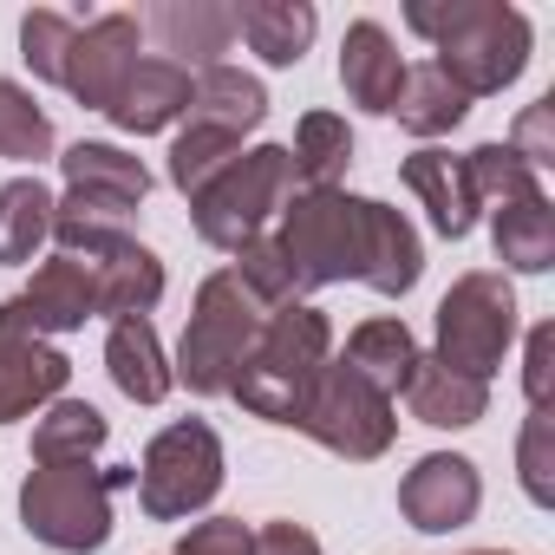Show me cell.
Wrapping results in <instances>:
<instances>
[{
  "label": "cell",
  "instance_id": "cell-1",
  "mask_svg": "<svg viewBox=\"0 0 555 555\" xmlns=\"http://www.w3.org/2000/svg\"><path fill=\"white\" fill-rule=\"evenodd\" d=\"M405 27L438 47V73L464 99H490L522 79L529 66V21L509 0H412Z\"/></svg>",
  "mask_w": 555,
  "mask_h": 555
},
{
  "label": "cell",
  "instance_id": "cell-2",
  "mask_svg": "<svg viewBox=\"0 0 555 555\" xmlns=\"http://www.w3.org/2000/svg\"><path fill=\"white\" fill-rule=\"evenodd\" d=\"M327 353H334V327H327L321 308H308V301L274 308L261 321V340L235 366L229 399L242 412L268 418V425H301V412L314 399V379L327 373Z\"/></svg>",
  "mask_w": 555,
  "mask_h": 555
},
{
  "label": "cell",
  "instance_id": "cell-3",
  "mask_svg": "<svg viewBox=\"0 0 555 555\" xmlns=\"http://www.w3.org/2000/svg\"><path fill=\"white\" fill-rule=\"evenodd\" d=\"M125 483H138V470H99L92 457L40 464L21 483V522L60 555H92L112 542V490Z\"/></svg>",
  "mask_w": 555,
  "mask_h": 555
},
{
  "label": "cell",
  "instance_id": "cell-4",
  "mask_svg": "<svg viewBox=\"0 0 555 555\" xmlns=\"http://www.w3.org/2000/svg\"><path fill=\"white\" fill-rule=\"evenodd\" d=\"M261 321H268V308L235 282L229 268H216L209 282L196 288V308H190V327H183V347H177L170 379H183L196 399L229 392L235 366H242L248 347L261 340Z\"/></svg>",
  "mask_w": 555,
  "mask_h": 555
},
{
  "label": "cell",
  "instance_id": "cell-5",
  "mask_svg": "<svg viewBox=\"0 0 555 555\" xmlns=\"http://www.w3.org/2000/svg\"><path fill=\"white\" fill-rule=\"evenodd\" d=\"M295 196V157L288 144H261V151H242L222 177H209L196 196H190V222L209 248H242L261 235L268 216H282V203Z\"/></svg>",
  "mask_w": 555,
  "mask_h": 555
},
{
  "label": "cell",
  "instance_id": "cell-6",
  "mask_svg": "<svg viewBox=\"0 0 555 555\" xmlns=\"http://www.w3.org/2000/svg\"><path fill=\"white\" fill-rule=\"evenodd\" d=\"M282 255L295 261L301 288L327 282H360V255H366V196L347 190H295L282 203Z\"/></svg>",
  "mask_w": 555,
  "mask_h": 555
},
{
  "label": "cell",
  "instance_id": "cell-7",
  "mask_svg": "<svg viewBox=\"0 0 555 555\" xmlns=\"http://www.w3.org/2000/svg\"><path fill=\"white\" fill-rule=\"evenodd\" d=\"M509 340H516V288L503 282V274H490V268L457 274L451 295L438 301V353L431 360H444L451 373L490 386V373L503 366Z\"/></svg>",
  "mask_w": 555,
  "mask_h": 555
},
{
  "label": "cell",
  "instance_id": "cell-8",
  "mask_svg": "<svg viewBox=\"0 0 555 555\" xmlns=\"http://www.w3.org/2000/svg\"><path fill=\"white\" fill-rule=\"evenodd\" d=\"M216 490H222V438L203 418H177L144 444L138 503L151 522H177V516L216 503Z\"/></svg>",
  "mask_w": 555,
  "mask_h": 555
},
{
  "label": "cell",
  "instance_id": "cell-9",
  "mask_svg": "<svg viewBox=\"0 0 555 555\" xmlns=\"http://www.w3.org/2000/svg\"><path fill=\"white\" fill-rule=\"evenodd\" d=\"M301 431H308L314 444H327L334 457H347V464H373V457L392 451L399 418H392V399H386L379 386H366L347 360H340V366L327 360V373L314 379V399H308V412H301Z\"/></svg>",
  "mask_w": 555,
  "mask_h": 555
},
{
  "label": "cell",
  "instance_id": "cell-10",
  "mask_svg": "<svg viewBox=\"0 0 555 555\" xmlns=\"http://www.w3.org/2000/svg\"><path fill=\"white\" fill-rule=\"evenodd\" d=\"M66 379H73V360L27 327L21 301H0V425L27 418L34 405H53Z\"/></svg>",
  "mask_w": 555,
  "mask_h": 555
},
{
  "label": "cell",
  "instance_id": "cell-11",
  "mask_svg": "<svg viewBox=\"0 0 555 555\" xmlns=\"http://www.w3.org/2000/svg\"><path fill=\"white\" fill-rule=\"evenodd\" d=\"M138 47H144V21H138V14H105V21L79 27V40H73V53H66V79H60V86H66L79 105L112 112V105H118V92H125V79L138 73Z\"/></svg>",
  "mask_w": 555,
  "mask_h": 555
},
{
  "label": "cell",
  "instance_id": "cell-12",
  "mask_svg": "<svg viewBox=\"0 0 555 555\" xmlns=\"http://www.w3.org/2000/svg\"><path fill=\"white\" fill-rule=\"evenodd\" d=\"M477 503H483V477H477V464L457 457V451L418 457V464L405 470V483H399V509H405V522L425 529V535L464 529V522L477 516Z\"/></svg>",
  "mask_w": 555,
  "mask_h": 555
},
{
  "label": "cell",
  "instance_id": "cell-13",
  "mask_svg": "<svg viewBox=\"0 0 555 555\" xmlns=\"http://www.w3.org/2000/svg\"><path fill=\"white\" fill-rule=\"evenodd\" d=\"M14 301H21V314H27L34 334H73V327H86V321L99 314L92 268H86L79 255H53V261H40V268H34V282H27Z\"/></svg>",
  "mask_w": 555,
  "mask_h": 555
},
{
  "label": "cell",
  "instance_id": "cell-14",
  "mask_svg": "<svg viewBox=\"0 0 555 555\" xmlns=\"http://www.w3.org/2000/svg\"><path fill=\"white\" fill-rule=\"evenodd\" d=\"M92 295H99V314L112 321H151V308L164 301V261L125 235L105 255H92Z\"/></svg>",
  "mask_w": 555,
  "mask_h": 555
},
{
  "label": "cell",
  "instance_id": "cell-15",
  "mask_svg": "<svg viewBox=\"0 0 555 555\" xmlns=\"http://www.w3.org/2000/svg\"><path fill=\"white\" fill-rule=\"evenodd\" d=\"M399 79H405V60L392 47V34L379 21H353L347 40H340V86L360 112H379L392 118V99H399Z\"/></svg>",
  "mask_w": 555,
  "mask_h": 555
},
{
  "label": "cell",
  "instance_id": "cell-16",
  "mask_svg": "<svg viewBox=\"0 0 555 555\" xmlns=\"http://www.w3.org/2000/svg\"><path fill=\"white\" fill-rule=\"evenodd\" d=\"M190 92H196L190 66H177V60H138V73L125 79V92H118V105L105 118L118 131H131V138H151V131H164V125H177L190 112Z\"/></svg>",
  "mask_w": 555,
  "mask_h": 555
},
{
  "label": "cell",
  "instance_id": "cell-17",
  "mask_svg": "<svg viewBox=\"0 0 555 555\" xmlns=\"http://www.w3.org/2000/svg\"><path fill=\"white\" fill-rule=\"evenodd\" d=\"M405 190H418V203L431 209V229L444 242H464L477 229V196H470V177H464V157L451 151H412L399 164Z\"/></svg>",
  "mask_w": 555,
  "mask_h": 555
},
{
  "label": "cell",
  "instance_id": "cell-18",
  "mask_svg": "<svg viewBox=\"0 0 555 555\" xmlns=\"http://www.w3.org/2000/svg\"><path fill=\"white\" fill-rule=\"evenodd\" d=\"M144 27L164 40V53H177V66L190 60L209 73V66H222V53L235 40V8H222V0H164Z\"/></svg>",
  "mask_w": 555,
  "mask_h": 555
},
{
  "label": "cell",
  "instance_id": "cell-19",
  "mask_svg": "<svg viewBox=\"0 0 555 555\" xmlns=\"http://www.w3.org/2000/svg\"><path fill=\"white\" fill-rule=\"evenodd\" d=\"M418 274H425L418 229H412L399 209H386V203L366 196V255H360V282H366L373 295H405V288H418Z\"/></svg>",
  "mask_w": 555,
  "mask_h": 555
},
{
  "label": "cell",
  "instance_id": "cell-20",
  "mask_svg": "<svg viewBox=\"0 0 555 555\" xmlns=\"http://www.w3.org/2000/svg\"><path fill=\"white\" fill-rule=\"evenodd\" d=\"M405 405H412L418 425L464 431V425H477V418L490 412V386H483V379H464V373H451L444 360H425V353H418V366H412V379H405Z\"/></svg>",
  "mask_w": 555,
  "mask_h": 555
},
{
  "label": "cell",
  "instance_id": "cell-21",
  "mask_svg": "<svg viewBox=\"0 0 555 555\" xmlns=\"http://www.w3.org/2000/svg\"><path fill=\"white\" fill-rule=\"evenodd\" d=\"M321 14L308 0H242L235 8V34L268 60V66H301V53L314 47Z\"/></svg>",
  "mask_w": 555,
  "mask_h": 555
},
{
  "label": "cell",
  "instance_id": "cell-22",
  "mask_svg": "<svg viewBox=\"0 0 555 555\" xmlns=\"http://www.w3.org/2000/svg\"><path fill=\"white\" fill-rule=\"evenodd\" d=\"M261 118H268V92H261L255 73H242V66H209V73H196L190 125H209V131L242 138V131H255Z\"/></svg>",
  "mask_w": 555,
  "mask_h": 555
},
{
  "label": "cell",
  "instance_id": "cell-23",
  "mask_svg": "<svg viewBox=\"0 0 555 555\" xmlns=\"http://www.w3.org/2000/svg\"><path fill=\"white\" fill-rule=\"evenodd\" d=\"M490 242H496V261L516 268V274H548L555 268V203L535 190L522 203H503L496 222H490Z\"/></svg>",
  "mask_w": 555,
  "mask_h": 555
},
{
  "label": "cell",
  "instance_id": "cell-24",
  "mask_svg": "<svg viewBox=\"0 0 555 555\" xmlns=\"http://www.w3.org/2000/svg\"><path fill=\"white\" fill-rule=\"evenodd\" d=\"M105 366H112V386L138 405H157L177 379L164 366V347H157V327L151 321H112V340H105Z\"/></svg>",
  "mask_w": 555,
  "mask_h": 555
},
{
  "label": "cell",
  "instance_id": "cell-25",
  "mask_svg": "<svg viewBox=\"0 0 555 555\" xmlns=\"http://www.w3.org/2000/svg\"><path fill=\"white\" fill-rule=\"evenodd\" d=\"M60 170H66V190H92V196L125 203V209H138V203L151 196L144 157H131V151H118V144H86V138H79V144L60 157Z\"/></svg>",
  "mask_w": 555,
  "mask_h": 555
},
{
  "label": "cell",
  "instance_id": "cell-26",
  "mask_svg": "<svg viewBox=\"0 0 555 555\" xmlns=\"http://www.w3.org/2000/svg\"><path fill=\"white\" fill-rule=\"evenodd\" d=\"M347 366H353L366 386H379L386 399H399L405 379H412V366H418V340H412L405 321H360V327L347 334Z\"/></svg>",
  "mask_w": 555,
  "mask_h": 555
},
{
  "label": "cell",
  "instance_id": "cell-27",
  "mask_svg": "<svg viewBox=\"0 0 555 555\" xmlns=\"http://www.w3.org/2000/svg\"><path fill=\"white\" fill-rule=\"evenodd\" d=\"M125 222H131V209L112 203V196H92V190H66L53 203V242H60V255H86L92 261L112 242H125Z\"/></svg>",
  "mask_w": 555,
  "mask_h": 555
},
{
  "label": "cell",
  "instance_id": "cell-28",
  "mask_svg": "<svg viewBox=\"0 0 555 555\" xmlns=\"http://www.w3.org/2000/svg\"><path fill=\"white\" fill-rule=\"evenodd\" d=\"M53 242V190L40 177H14L0 190V261L21 268Z\"/></svg>",
  "mask_w": 555,
  "mask_h": 555
},
{
  "label": "cell",
  "instance_id": "cell-29",
  "mask_svg": "<svg viewBox=\"0 0 555 555\" xmlns=\"http://www.w3.org/2000/svg\"><path fill=\"white\" fill-rule=\"evenodd\" d=\"M470 112V99L438 73V66H405L399 79V99H392V118L412 131V138H438V131H457Z\"/></svg>",
  "mask_w": 555,
  "mask_h": 555
},
{
  "label": "cell",
  "instance_id": "cell-30",
  "mask_svg": "<svg viewBox=\"0 0 555 555\" xmlns=\"http://www.w3.org/2000/svg\"><path fill=\"white\" fill-rule=\"evenodd\" d=\"M288 157H295V177H301L308 190H340V177H347V164H353V131H347V118L308 112V118L295 125Z\"/></svg>",
  "mask_w": 555,
  "mask_h": 555
},
{
  "label": "cell",
  "instance_id": "cell-31",
  "mask_svg": "<svg viewBox=\"0 0 555 555\" xmlns=\"http://www.w3.org/2000/svg\"><path fill=\"white\" fill-rule=\"evenodd\" d=\"M105 444V418L86 399H53L47 418L34 425V464H79Z\"/></svg>",
  "mask_w": 555,
  "mask_h": 555
},
{
  "label": "cell",
  "instance_id": "cell-32",
  "mask_svg": "<svg viewBox=\"0 0 555 555\" xmlns=\"http://www.w3.org/2000/svg\"><path fill=\"white\" fill-rule=\"evenodd\" d=\"M229 274H235V282H242V288H248V295H255L268 314H274V308H295V301L308 295V288H301V274H295V261L282 255V242H274V235H255V242H242Z\"/></svg>",
  "mask_w": 555,
  "mask_h": 555
},
{
  "label": "cell",
  "instance_id": "cell-33",
  "mask_svg": "<svg viewBox=\"0 0 555 555\" xmlns=\"http://www.w3.org/2000/svg\"><path fill=\"white\" fill-rule=\"evenodd\" d=\"M53 151V118L34 105L27 86L0 79V157L8 164H40Z\"/></svg>",
  "mask_w": 555,
  "mask_h": 555
},
{
  "label": "cell",
  "instance_id": "cell-34",
  "mask_svg": "<svg viewBox=\"0 0 555 555\" xmlns=\"http://www.w3.org/2000/svg\"><path fill=\"white\" fill-rule=\"evenodd\" d=\"M235 157H242V138L209 131V125H190V131H177V144H170V183H177L183 196H196V190H203L209 177H222Z\"/></svg>",
  "mask_w": 555,
  "mask_h": 555
},
{
  "label": "cell",
  "instance_id": "cell-35",
  "mask_svg": "<svg viewBox=\"0 0 555 555\" xmlns=\"http://www.w3.org/2000/svg\"><path fill=\"white\" fill-rule=\"evenodd\" d=\"M464 177H470V196H477V209L483 203H522V196H535V170L509 151V144H477L470 157H464Z\"/></svg>",
  "mask_w": 555,
  "mask_h": 555
},
{
  "label": "cell",
  "instance_id": "cell-36",
  "mask_svg": "<svg viewBox=\"0 0 555 555\" xmlns=\"http://www.w3.org/2000/svg\"><path fill=\"white\" fill-rule=\"evenodd\" d=\"M73 40H79V21H66V14H53V8H34V14L21 21V60L34 66V79H53V86H60Z\"/></svg>",
  "mask_w": 555,
  "mask_h": 555
},
{
  "label": "cell",
  "instance_id": "cell-37",
  "mask_svg": "<svg viewBox=\"0 0 555 555\" xmlns=\"http://www.w3.org/2000/svg\"><path fill=\"white\" fill-rule=\"evenodd\" d=\"M516 464H522V490L529 503H555V418L548 412H529L522 425V444H516Z\"/></svg>",
  "mask_w": 555,
  "mask_h": 555
},
{
  "label": "cell",
  "instance_id": "cell-38",
  "mask_svg": "<svg viewBox=\"0 0 555 555\" xmlns=\"http://www.w3.org/2000/svg\"><path fill=\"white\" fill-rule=\"evenodd\" d=\"M177 555H255V529L242 516H209L177 542Z\"/></svg>",
  "mask_w": 555,
  "mask_h": 555
},
{
  "label": "cell",
  "instance_id": "cell-39",
  "mask_svg": "<svg viewBox=\"0 0 555 555\" xmlns=\"http://www.w3.org/2000/svg\"><path fill=\"white\" fill-rule=\"evenodd\" d=\"M509 151L529 164V170H542V164H555V99H535L529 112H522V125H516V138H509Z\"/></svg>",
  "mask_w": 555,
  "mask_h": 555
},
{
  "label": "cell",
  "instance_id": "cell-40",
  "mask_svg": "<svg viewBox=\"0 0 555 555\" xmlns=\"http://www.w3.org/2000/svg\"><path fill=\"white\" fill-rule=\"evenodd\" d=\"M548 373H555V327L542 321L529 334V360H522V392H529V412H548Z\"/></svg>",
  "mask_w": 555,
  "mask_h": 555
},
{
  "label": "cell",
  "instance_id": "cell-41",
  "mask_svg": "<svg viewBox=\"0 0 555 555\" xmlns=\"http://www.w3.org/2000/svg\"><path fill=\"white\" fill-rule=\"evenodd\" d=\"M255 555H321V542L301 522H261L255 529Z\"/></svg>",
  "mask_w": 555,
  "mask_h": 555
},
{
  "label": "cell",
  "instance_id": "cell-42",
  "mask_svg": "<svg viewBox=\"0 0 555 555\" xmlns=\"http://www.w3.org/2000/svg\"><path fill=\"white\" fill-rule=\"evenodd\" d=\"M470 555H509V548H470Z\"/></svg>",
  "mask_w": 555,
  "mask_h": 555
}]
</instances>
